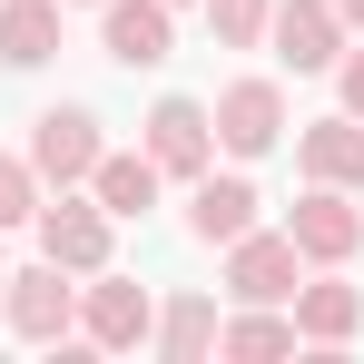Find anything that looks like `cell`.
<instances>
[{
  "instance_id": "1",
  "label": "cell",
  "mask_w": 364,
  "mask_h": 364,
  "mask_svg": "<svg viewBox=\"0 0 364 364\" xmlns=\"http://www.w3.org/2000/svg\"><path fill=\"white\" fill-rule=\"evenodd\" d=\"M0 315H10V335L20 345H69V325H79V286H69V266H20V276H0Z\"/></svg>"
},
{
  "instance_id": "2",
  "label": "cell",
  "mask_w": 364,
  "mask_h": 364,
  "mask_svg": "<svg viewBox=\"0 0 364 364\" xmlns=\"http://www.w3.org/2000/svg\"><path fill=\"white\" fill-rule=\"evenodd\" d=\"M148 325H158V296H148L138 276H109V266H99V276L79 286V335H89L99 355H138Z\"/></svg>"
},
{
  "instance_id": "3",
  "label": "cell",
  "mask_w": 364,
  "mask_h": 364,
  "mask_svg": "<svg viewBox=\"0 0 364 364\" xmlns=\"http://www.w3.org/2000/svg\"><path fill=\"white\" fill-rule=\"evenodd\" d=\"M30 227H40V256H50V266H69V276H99V266H109V227H119V217H109V207H99V197H40V217H30Z\"/></svg>"
},
{
  "instance_id": "4",
  "label": "cell",
  "mask_w": 364,
  "mask_h": 364,
  "mask_svg": "<svg viewBox=\"0 0 364 364\" xmlns=\"http://www.w3.org/2000/svg\"><path fill=\"white\" fill-rule=\"evenodd\" d=\"M286 237H296L305 266H345V256L364 246V207H355V187H315V178H305L296 217H286Z\"/></svg>"
},
{
  "instance_id": "5",
  "label": "cell",
  "mask_w": 364,
  "mask_h": 364,
  "mask_svg": "<svg viewBox=\"0 0 364 364\" xmlns=\"http://www.w3.org/2000/svg\"><path fill=\"white\" fill-rule=\"evenodd\" d=\"M30 168H40V187H89V168H99V109H40L30 119Z\"/></svg>"
},
{
  "instance_id": "6",
  "label": "cell",
  "mask_w": 364,
  "mask_h": 364,
  "mask_svg": "<svg viewBox=\"0 0 364 364\" xmlns=\"http://www.w3.org/2000/svg\"><path fill=\"white\" fill-rule=\"evenodd\" d=\"M296 286H305V256H296L286 227H276V237H266V227H246V237L227 246V296H237V305H286Z\"/></svg>"
},
{
  "instance_id": "7",
  "label": "cell",
  "mask_w": 364,
  "mask_h": 364,
  "mask_svg": "<svg viewBox=\"0 0 364 364\" xmlns=\"http://www.w3.org/2000/svg\"><path fill=\"white\" fill-rule=\"evenodd\" d=\"M207 119H217V148H227V158H266V148L286 138V89H276V79H227Z\"/></svg>"
},
{
  "instance_id": "8",
  "label": "cell",
  "mask_w": 364,
  "mask_h": 364,
  "mask_svg": "<svg viewBox=\"0 0 364 364\" xmlns=\"http://www.w3.org/2000/svg\"><path fill=\"white\" fill-rule=\"evenodd\" d=\"M138 148L158 158V178H207V168H217V119H207L197 99H158Z\"/></svg>"
},
{
  "instance_id": "9",
  "label": "cell",
  "mask_w": 364,
  "mask_h": 364,
  "mask_svg": "<svg viewBox=\"0 0 364 364\" xmlns=\"http://www.w3.org/2000/svg\"><path fill=\"white\" fill-rule=\"evenodd\" d=\"M99 40L119 69H158L178 60V10L168 0H99Z\"/></svg>"
},
{
  "instance_id": "10",
  "label": "cell",
  "mask_w": 364,
  "mask_h": 364,
  "mask_svg": "<svg viewBox=\"0 0 364 364\" xmlns=\"http://www.w3.org/2000/svg\"><path fill=\"white\" fill-rule=\"evenodd\" d=\"M266 40H276V60L305 79V69H335L345 20H335V0H276V10H266Z\"/></svg>"
},
{
  "instance_id": "11",
  "label": "cell",
  "mask_w": 364,
  "mask_h": 364,
  "mask_svg": "<svg viewBox=\"0 0 364 364\" xmlns=\"http://www.w3.org/2000/svg\"><path fill=\"white\" fill-rule=\"evenodd\" d=\"M296 168L315 187H364V119H355V109H345V119H315L296 138Z\"/></svg>"
},
{
  "instance_id": "12",
  "label": "cell",
  "mask_w": 364,
  "mask_h": 364,
  "mask_svg": "<svg viewBox=\"0 0 364 364\" xmlns=\"http://www.w3.org/2000/svg\"><path fill=\"white\" fill-rule=\"evenodd\" d=\"M246 227H256V187L207 168V178H197V197H187V237H197V246H237Z\"/></svg>"
},
{
  "instance_id": "13",
  "label": "cell",
  "mask_w": 364,
  "mask_h": 364,
  "mask_svg": "<svg viewBox=\"0 0 364 364\" xmlns=\"http://www.w3.org/2000/svg\"><path fill=\"white\" fill-rule=\"evenodd\" d=\"M286 305H296V345H325V355L364 325V296L345 286V276H315V286H296Z\"/></svg>"
},
{
  "instance_id": "14",
  "label": "cell",
  "mask_w": 364,
  "mask_h": 364,
  "mask_svg": "<svg viewBox=\"0 0 364 364\" xmlns=\"http://www.w3.org/2000/svg\"><path fill=\"white\" fill-rule=\"evenodd\" d=\"M89 197H99L109 217H148V207H158V158H148V148H99Z\"/></svg>"
},
{
  "instance_id": "15",
  "label": "cell",
  "mask_w": 364,
  "mask_h": 364,
  "mask_svg": "<svg viewBox=\"0 0 364 364\" xmlns=\"http://www.w3.org/2000/svg\"><path fill=\"white\" fill-rule=\"evenodd\" d=\"M60 10L69 0H0V69H40L60 50Z\"/></svg>"
},
{
  "instance_id": "16",
  "label": "cell",
  "mask_w": 364,
  "mask_h": 364,
  "mask_svg": "<svg viewBox=\"0 0 364 364\" xmlns=\"http://www.w3.org/2000/svg\"><path fill=\"white\" fill-rule=\"evenodd\" d=\"M148 345H158L168 364L217 355V296H168V305H158V325H148Z\"/></svg>"
},
{
  "instance_id": "17",
  "label": "cell",
  "mask_w": 364,
  "mask_h": 364,
  "mask_svg": "<svg viewBox=\"0 0 364 364\" xmlns=\"http://www.w3.org/2000/svg\"><path fill=\"white\" fill-rule=\"evenodd\" d=\"M217 355H237V364H256V355H296V315L246 305V315H227V325H217Z\"/></svg>"
},
{
  "instance_id": "18",
  "label": "cell",
  "mask_w": 364,
  "mask_h": 364,
  "mask_svg": "<svg viewBox=\"0 0 364 364\" xmlns=\"http://www.w3.org/2000/svg\"><path fill=\"white\" fill-rule=\"evenodd\" d=\"M40 197H50V187H40L30 158H0V237H10V227H30V217H40Z\"/></svg>"
},
{
  "instance_id": "19",
  "label": "cell",
  "mask_w": 364,
  "mask_h": 364,
  "mask_svg": "<svg viewBox=\"0 0 364 364\" xmlns=\"http://www.w3.org/2000/svg\"><path fill=\"white\" fill-rule=\"evenodd\" d=\"M266 10H276V0H207L217 50H256V40H266Z\"/></svg>"
},
{
  "instance_id": "20",
  "label": "cell",
  "mask_w": 364,
  "mask_h": 364,
  "mask_svg": "<svg viewBox=\"0 0 364 364\" xmlns=\"http://www.w3.org/2000/svg\"><path fill=\"white\" fill-rule=\"evenodd\" d=\"M335 89H345V109L364 119V50H335Z\"/></svg>"
},
{
  "instance_id": "21",
  "label": "cell",
  "mask_w": 364,
  "mask_h": 364,
  "mask_svg": "<svg viewBox=\"0 0 364 364\" xmlns=\"http://www.w3.org/2000/svg\"><path fill=\"white\" fill-rule=\"evenodd\" d=\"M335 20H345V30H364V0H335Z\"/></svg>"
},
{
  "instance_id": "22",
  "label": "cell",
  "mask_w": 364,
  "mask_h": 364,
  "mask_svg": "<svg viewBox=\"0 0 364 364\" xmlns=\"http://www.w3.org/2000/svg\"><path fill=\"white\" fill-rule=\"evenodd\" d=\"M168 10H187V0H168Z\"/></svg>"
},
{
  "instance_id": "23",
  "label": "cell",
  "mask_w": 364,
  "mask_h": 364,
  "mask_svg": "<svg viewBox=\"0 0 364 364\" xmlns=\"http://www.w3.org/2000/svg\"><path fill=\"white\" fill-rule=\"evenodd\" d=\"M0 276H10V266H0Z\"/></svg>"
}]
</instances>
